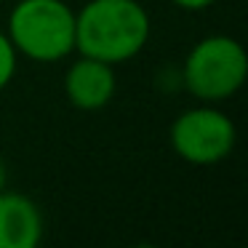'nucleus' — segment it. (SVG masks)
Here are the masks:
<instances>
[{
  "mask_svg": "<svg viewBox=\"0 0 248 248\" xmlns=\"http://www.w3.org/2000/svg\"><path fill=\"white\" fill-rule=\"evenodd\" d=\"M150 38V19L136 0H91L75 14V48L83 56L125 62L144 48Z\"/></svg>",
  "mask_w": 248,
  "mask_h": 248,
  "instance_id": "nucleus-1",
  "label": "nucleus"
},
{
  "mask_svg": "<svg viewBox=\"0 0 248 248\" xmlns=\"http://www.w3.org/2000/svg\"><path fill=\"white\" fill-rule=\"evenodd\" d=\"M8 40L35 62H56L75 48V11L62 0H22L8 19Z\"/></svg>",
  "mask_w": 248,
  "mask_h": 248,
  "instance_id": "nucleus-2",
  "label": "nucleus"
},
{
  "mask_svg": "<svg viewBox=\"0 0 248 248\" xmlns=\"http://www.w3.org/2000/svg\"><path fill=\"white\" fill-rule=\"evenodd\" d=\"M248 75V56L237 40L227 35H211L200 40L187 56L184 83L198 99L219 102L243 86Z\"/></svg>",
  "mask_w": 248,
  "mask_h": 248,
  "instance_id": "nucleus-3",
  "label": "nucleus"
},
{
  "mask_svg": "<svg viewBox=\"0 0 248 248\" xmlns=\"http://www.w3.org/2000/svg\"><path fill=\"white\" fill-rule=\"evenodd\" d=\"M171 144L176 155L195 166H214L235 147V125L219 109H189L173 120Z\"/></svg>",
  "mask_w": 248,
  "mask_h": 248,
  "instance_id": "nucleus-4",
  "label": "nucleus"
},
{
  "mask_svg": "<svg viewBox=\"0 0 248 248\" xmlns=\"http://www.w3.org/2000/svg\"><path fill=\"white\" fill-rule=\"evenodd\" d=\"M67 96L80 109H99L115 93V72L107 62L83 56L67 72Z\"/></svg>",
  "mask_w": 248,
  "mask_h": 248,
  "instance_id": "nucleus-5",
  "label": "nucleus"
},
{
  "mask_svg": "<svg viewBox=\"0 0 248 248\" xmlns=\"http://www.w3.org/2000/svg\"><path fill=\"white\" fill-rule=\"evenodd\" d=\"M43 219L35 203L16 192H0V248H35Z\"/></svg>",
  "mask_w": 248,
  "mask_h": 248,
  "instance_id": "nucleus-6",
  "label": "nucleus"
},
{
  "mask_svg": "<svg viewBox=\"0 0 248 248\" xmlns=\"http://www.w3.org/2000/svg\"><path fill=\"white\" fill-rule=\"evenodd\" d=\"M16 72V48L8 40V35L0 32V88H6Z\"/></svg>",
  "mask_w": 248,
  "mask_h": 248,
  "instance_id": "nucleus-7",
  "label": "nucleus"
},
{
  "mask_svg": "<svg viewBox=\"0 0 248 248\" xmlns=\"http://www.w3.org/2000/svg\"><path fill=\"white\" fill-rule=\"evenodd\" d=\"M176 6H182V8H189V11H198V8H205V6H211L214 0H173Z\"/></svg>",
  "mask_w": 248,
  "mask_h": 248,
  "instance_id": "nucleus-8",
  "label": "nucleus"
},
{
  "mask_svg": "<svg viewBox=\"0 0 248 248\" xmlns=\"http://www.w3.org/2000/svg\"><path fill=\"white\" fill-rule=\"evenodd\" d=\"M6 166H3V160H0V192H3V189H6Z\"/></svg>",
  "mask_w": 248,
  "mask_h": 248,
  "instance_id": "nucleus-9",
  "label": "nucleus"
}]
</instances>
